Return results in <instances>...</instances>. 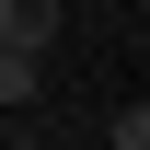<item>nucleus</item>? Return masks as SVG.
<instances>
[{
	"instance_id": "nucleus-2",
	"label": "nucleus",
	"mask_w": 150,
	"mask_h": 150,
	"mask_svg": "<svg viewBox=\"0 0 150 150\" xmlns=\"http://www.w3.org/2000/svg\"><path fill=\"white\" fill-rule=\"evenodd\" d=\"M0 104H35V58H12V46H0Z\"/></svg>"
},
{
	"instance_id": "nucleus-4",
	"label": "nucleus",
	"mask_w": 150,
	"mask_h": 150,
	"mask_svg": "<svg viewBox=\"0 0 150 150\" xmlns=\"http://www.w3.org/2000/svg\"><path fill=\"white\" fill-rule=\"evenodd\" d=\"M12 150H35V139H12Z\"/></svg>"
},
{
	"instance_id": "nucleus-1",
	"label": "nucleus",
	"mask_w": 150,
	"mask_h": 150,
	"mask_svg": "<svg viewBox=\"0 0 150 150\" xmlns=\"http://www.w3.org/2000/svg\"><path fill=\"white\" fill-rule=\"evenodd\" d=\"M58 23H69V0H0V46H12V58H35V69H46Z\"/></svg>"
},
{
	"instance_id": "nucleus-3",
	"label": "nucleus",
	"mask_w": 150,
	"mask_h": 150,
	"mask_svg": "<svg viewBox=\"0 0 150 150\" xmlns=\"http://www.w3.org/2000/svg\"><path fill=\"white\" fill-rule=\"evenodd\" d=\"M104 150H150V115L127 104V115H104Z\"/></svg>"
}]
</instances>
